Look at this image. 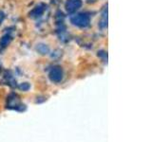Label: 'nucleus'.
I'll return each mask as SVG.
<instances>
[{"label":"nucleus","mask_w":152,"mask_h":142,"mask_svg":"<svg viewBox=\"0 0 152 142\" xmlns=\"http://www.w3.org/2000/svg\"><path fill=\"white\" fill-rule=\"evenodd\" d=\"M70 22L72 23V25L76 27L84 28L89 26L90 18L88 14H86V13H78L70 18Z\"/></svg>","instance_id":"1"},{"label":"nucleus","mask_w":152,"mask_h":142,"mask_svg":"<svg viewBox=\"0 0 152 142\" xmlns=\"http://www.w3.org/2000/svg\"><path fill=\"white\" fill-rule=\"evenodd\" d=\"M7 108L16 111H23L25 105L21 103V101L16 94H11L7 99Z\"/></svg>","instance_id":"2"},{"label":"nucleus","mask_w":152,"mask_h":142,"mask_svg":"<svg viewBox=\"0 0 152 142\" xmlns=\"http://www.w3.org/2000/svg\"><path fill=\"white\" fill-rule=\"evenodd\" d=\"M49 78L52 83H59L62 82V80L64 78V72L61 66L55 65L53 67H51V69L49 72Z\"/></svg>","instance_id":"3"},{"label":"nucleus","mask_w":152,"mask_h":142,"mask_svg":"<svg viewBox=\"0 0 152 142\" xmlns=\"http://www.w3.org/2000/svg\"><path fill=\"white\" fill-rule=\"evenodd\" d=\"M82 7V0H66L65 4L66 11L69 13H74Z\"/></svg>","instance_id":"4"},{"label":"nucleus","mask_w":152,"mask_h":142,"mask_svg":"<svg viewBox=\"0 0 152 142\" xmlns=\"http://www.w3.org/2000/svg\"><path fill=\"white\" fill-rule=\"evenodd\" d=\"M46 9V6L44 4H39L32 9V11L30 12V17L31 18H37V17H40L43 13H44Z\"/></svg>","instance_id":"5"},{"label":"nucleus","mask_w":152,"mask_h":142,"mask_svg":"<svg viewBox=\"0 0 152 142\" xmlns=\"http://www.w3.org/2000/svg\"><path fill=\"white\" fill-rule=\"evenodd\" d=\"M12 41V37L10 35H5L1 38V40H0V50L4 49L5 47H7V46L11 43Z\"/></svg>","instance_id":"6"},{"label":"nucleus","mask_w":152,"mask_h":142,"mask_svg":"<svg viewBox=\"0 0 152 142\" xmlns=\"http://www.w3.org/2000/svg\"><path fill=\"white\" fill-rule=\"evenodd\" d=\"M37 50L40 52L41 54H47L49 52V47L45 45H39L37 46Z\"/></svg>","instance_id":"7"},{"label":"nucleus","mask_w":152,"mask_h":142,"mask_svg":"<svg viewBox=\"0 0 152 142\" xmlns=\"http://www.w3.org/2000/svg\"><path fill=\"white\" fill-rule=\"evenodd\" d=\"M19 88L22 89L23 91H27V90H28V88H30V84H28V83H24L20 85V86H19Z\"/></svg>","instance_id":"8"},{"label":"nucleus","mask_w":152,"mask_h":142,"mask_svg":"<svg viewBox=\"0 0 152 142\" xmlns=\"http://www.w3.org/2000/svg\"><path fill=\"white\" fill-rule=\"evenodd\" d=\"M4 18H5V14L3 12H0V25L2 24V22L4 21Z\"/></svg>","instance_id":"9"}]
</instances>
